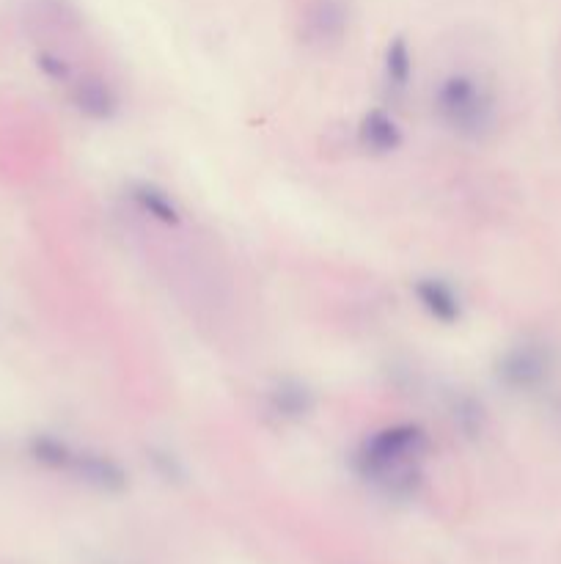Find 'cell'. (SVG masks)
<instances>
[{
  "label": "cell",
  "instance_id": "obj_1",
  "mask_svg": "<svg viewBox=\"0 0 561 564\" xmlns=\"http://www.w3.org/2000/svg\"><path fill=\"white\" fill-rule=\"evenodd\" d=\"M429 432L418 421H396L369 432L352 454V468L363 482L388 498H413L421 487V457Z\"/></svg>",
  "mask_w": 561,
  "mask_h": 564
},
{
  "label": "cell",
  "instance_id": "obj_2",
  "mask_svg": "<svg viewBox=\"0 0 561 564\" xmlns=\"http://www.w3.org/2000/svg\"><path fill=\"white\" fill-rule=\"evenodd\" d=\"M432 111L449 133L482 141L495 127V97L471 72H451L432 94Z\"/></svg>",
  "mask_w": 561,
  "mask_h": 564
},
{
  "label": "cell",
  "instance_id": "obj_3",
  "mask_svg": "<svg viewBox=\"0 0 561 564\" xmlns=\"http://www.w3.org/2000/svg\"><path fill=\"white\" fill-rule=\"evenodd\" d=\"M553 369L556 361L548 344L520 342L504 350L495 361V380L512 394H534L548 386Z\"/></svg>",
  "mask_w": 561,
  "mask_h": 564
},
{
  "label": "cell",
  "instance_id": "obj_4",
  "mask_svg": "<svg viewBox=\"0 0 561 564\" xmlns=\"http://www.w3.org/2000/svg\"><path fill=\"white\" fill-rule=\"evenodd\" d=\"M69 474L75 476L77 482L94 487L99 493H110V496L124 493L127 485H130L124 465L116 457L97 452V449H77Z\"/></svg>",
  "mask_w": 561,
  "mask_h": 564
},
{
  "label": "cell",
  "instance_id": "obj_5",
  "mask_svg": "<svg viewBox=\"0 0 561 564\" xmlns=\"http://www.w3.org/2000/svg\"><path fill=\"white\" fill-rule=\"evenodd\" d=\"M264 408L273 419L284 421V424H300L306 421L314 408H317V397L308 383L297 380V377H278L273 386L264 391Z\"/></svg>",
  "mask_w": 561,
  "mask_h": 564
},
{
  "label": "cell",
  "instance_id": "obj_6",
  "mask_svg": "<svg viewBox=\"0 0 561 564\" xmlns=\"http://www.w3.org/2000/svg\"><path fill=\"white\" fill-rule=\"evenodd\" d=\"M413 298L424 309L427 317H432L440 325H457L465 314L460 289L451 281L440 276H421L413 281Z\"/></svg>",
  "mask_w": 561,
  "mask_h": 564
},
{
  "label": "cell",
  "instance_id": "obj_7",
  "mask_svg": "<svg viewBox=\"0 0 561 564\" xmlns=\"http://www.w3.org/2000/svg\"><path fill=\"white\" fill-rule=\"evenodd\" d=\"M69 100L91 122H110L119 113V94L102 75H83L72 80Z\"/></svg>",
  "mask_w": 561,
  "mask_h": 564
},
{
  "label": "cell",
  "instance_id": "obj_8",
  "mask_svg": "<svg viewBox=\"0 0 561 564\" xmlns=\"http://www.w3.org/2000/svg\"><path fill=\"white\" fill-rule=\"evenodd\" d=\"M350 28L347 0H311L306 9V36L311 45H339Z\"/></svg>",
  "mask_w": 561,
  "mask_h": 564
},
{
  "label": "cell",
  "instance_id": "obj_9",
  "mask_svg": "<svg viewBox=\"0 0 561 564\" xmlns=\"http://www.w3.org/2000/svg\"><path fill=\"white\" fill-rule=\"evenodd\" d=\"M358 144L363 152L374 157L394 155L402 146V127L394 116L383 108H372L361 116L358 122Z\"/></svg>",
  "mask_w": 561,
  "mask_h": 564
},
{
  "label": "cell",
  "instance_id": "obj_10",
  "mask_svg": "<svg viewBox=\"0 0 561 564\" xmlns=\"http://www.w3.org/2000/svg\"><path fill=\"white\" fill-rule=\"evenodd\" d=\"M130 199L152 221L163 223V226H179L182 223L179 204L171 199L168 190L157 188L154 182H135V185H130Z\"/></svg>",
  "mask_w": 561,
  "mask_h": 564
},
{
  "label": "cell",
  "instance_id": "obj_11",
  "mask_svg": "<svg viewBox=\"0 0 561 564\" xmlns=\"http://www.w3.org/2000/svg\"><path fill=\"white\" fill-rule=\"evenodd\" d=\"M383 80L391 94H405L413 80V50L405 36H394L383 53Z\"/></svg>",
  "mask_w": 561,
  "mask_h": 564
},
{
  "label": "cell",
  "instance_id": "obj_12",
  "mask_svg": "<svg viewBox=\"0 0 561 564\" xmlns=\"http://www.w3.org/2000/svg\"><path fill=\"white\" fill-rule=\"evenodd\" d=\"M28 452L44 468L69 474L77 449L69 441H64V438L53 435V432H36V435H31V441H28Z\"/></svg>",
  "mask_w": 561,
  "mask_h": 564
},
{
  "label": "cell",
  "instance_id": "obj_13",
  "mask_svg": "<svg viewBox=\"0 0 561 564\" xmlns=\"http://www.w3.org/2000/svg\"><path fill=\"white\" fill-rule=\"evenodd\" d=\"M449 419L454 430H460L465 438H479L487 424V413L484 405L473 394H454L449 399Z\"/></svg>",
  "mask_w": 561,
  "mask_h": 564
},
{
  "label": "cell",
  "instance_id": "obj_14",
  "mask_svg": "<svg viewBox=\"0 0 561 564\" xmlns=\"http://www.w3.org/2000/svg\"><path fill=\"white\" fill-rule=\"evenodd\" d=\"M146 460L152 465L154 474L160 476L163 482H168V485L185 482V465H182V460H179L171 449H165V446H149V449H146Z\"/></svg>",
  "mask_w": 561,
  "mask_h": 564
},
{
  "label": "cell",
  "instance_id": "obj_15",
  "mask_svg": "<svg viewBox=\"0 0 561 564\" xmlns=\"http://www.w3.org/2000/svg\"><path fill=\"white\" fill-rule=\"evenodd\" d=\"M36 64H39V69H42L44 75L50 80H55V83H66V86H69V83L75 80V67H72L64 56H58V53L44 50V53L36 56Z\"/></svg>",
  "mask_w": 561,
  "mask_h": 564
},
{
  "label": "cell",
  "instance_id": "obj_16",
  "mask_svg": "<svg viewBox=\"0 0 561 564\" xmlns=\"http://www.w3.org/2000/svg\"><path fill=\"white\" fill-rule=\"evenodd\" d=\"M105 564H110V562H105Z\"/></svg>",
  "mask_w": 561,
  "mask_h": 564
}]
</instances>
